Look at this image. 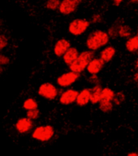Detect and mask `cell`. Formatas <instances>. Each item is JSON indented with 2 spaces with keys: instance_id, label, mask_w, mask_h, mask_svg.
Masks as SVG:
<instances>
[{
  "instance_id": "1",
  "label": "cell",
  "mask_w": 138,
  "mask_h": 156,
  "mask_svg": "<svg viewBox=\"0 0 138 156\" xmlns=\"http://www.w3.org/2000/svg\"><path fill=\"white\" fill-rule=\"evenodd\" d=\"M110 42V37L106 31L97 29L89 33L85 41V46L88 50L96 52L104 48Z\"/></svg>"
},
{
  "instance_id": "2",
  "label": "cell",
  "mask_w": 138,
  "mask_h": 156,
  "mask_svg": "<svg viewBox=\"0 0 138 156\" xmlns=\"http://www.w3.org/2000/svg\"><path fill=\"white\" fill-rule=\"evenodd\" d=\"M94 58H95L94 52L89 51V50H84V51L80 52L75 62L72 63L70 66H68L70 71L77 73V74H81L86 70L87 66L89 62Z\"/></svg>"
},
{
  "instance_id": "3",
  "label": "cell",
  "mask_w": 138,
  "mask_h": 156,
  "mask_svg": "<svg viewBox=\"0 0 138 156\" xmlns=\"http://www.w3.org/2000/svg\"><path fill=\"white\" fill-rule=\"evenodd\" d=\"M55 135L54 126L50 125H42L36 127L32 132V137L40 142H48Z\"/></svg>"
},
{
  "instance_id": "4",
  "label": "cell",
  "mask_w": 138,
  "mask_h": 156,
  "mask_svg": "<svg viewBox=\"0 0 138 156\" xmlns=\"http://www.w3.org/2000/svg\"><path fill=\"white\" fill-rule=\"evenodd\" d=\"M38 94L45 100H54L59 96V91L54 84L47 82L40 85L38 89Z\"/></svg>"
},
{
  "instance_id": "5",
  "label": "cell",
  "mask_w": 138,
  "mask_h": 156,
  "mask_svg": "<svg viewBox=\"0 0 138 156\" xmlns=\"http://www.w3.org/2000/svg\"><path fill=\"white\" fill-rule=\"evenodd\" d=\"M90 22L85 19H75L68 25V32L71 35L79 37L83 35L90 27Z\"/></svg>"
},
{
  "instance_id": "6",
  "label": "cell",
  "mask_w": 138,
  "mask_h": 156,
  "mask_svg": "<svg viewBox=\"0 0 138 156\" xmlns=\"http://www.w3.org/2000/svg\"><path fill=\"white\" fill-rule=\"evenodd\" d=\"M80 77V74L73 72V71H68V72L63 73L59 77L57 78L56 83L60 87L66 88L68 87L72 86Z\"/></svg>"
},
{
  "instance_id": "7",
  "label": "cell",
  "mask_w": 138,
  "mask_h": 156,
  "mask_svg": "<svg viewBox=\"0 0 138 156\" xmlns=\"http://www.w3.org/2000/svg\"><path fill=\"white\" fill-rule=\"evenodd\" d=\"M78 94H79V91L76 89H67L60 94L59 99V104L64 106L73 105L76 103Z\"/></svg>"
},
{
  "instance_id": "8",
  "label": "cell",
  "mask_w": 138,
  "mask_h": 156,
  "mask_svg": "<svg viewBox=\"0 0 138 156\" xmlns=\"http://www.w3.org/2000/svg\"><path fill=\"white\" fill-rule=\"evenodd\" d=\"M34 127V121L28 118L27 117H21L18 119L15 125V128L21 134L28 133Z\"/></svg>"
},
{
  "instance_id": "9",
  "label": "cell",
  "mask_w": 138,
  "mask_h": 156,
  "mask_svg": "<svg viewBox=\"0 0 138 156\" xmlns=\"http://www.w3.org/2000/svg\"><path fill=\"white\" fill-rule=\"evenodd\" d=\"M78 6L79 4L73 0H62L58 10L63 16H69L76 11Z\"/></svg>"
},
{
  "instance_id": "10",
  "label": "cell",
  "mask_w": 138,
  "mask_h": 156,
  "mask_svg": "<svg viewBox=\"0 0 138 156\" xmlns=\"http://www.w3.org/2000/svg\"><path fill=\"white\" fill-rule=\"evenodd\" d=\"M71 47V43L65 38L58 40L54 45V54L58 58H62L67 50Z\"/></svg>"
},
{
  "instance_id": "11",
  "label": "cell",
  "mask_w": 138,
  "mask_h": 156,
  "mask_svg": "<svg viewBox=\"0 0 138 156\" xmlns=\"http://www.w3.org/2000/svg\"><path fill=\"white\" fill-rule=\"evenodd\" d=\"M106 63L99 58H94L92 59L86 67L87 72L89 75H98L103 70Z\"/></svg>"
},
{
  "instance_id": "12",
  "label": "cell",
  "mask_w": 138,
  "mask_h": 156,
  "mask_svg": "<svg viewBox=\"0 0 138 156\" xmlns=\"http://www.w3.org/2000/svg\"><path fill=\"white\" fill-rule=\"evenodd\" d=\"M116 54V49L112 45H106L101 50L99 54V58L104 62L105 63L110 62L115 58Z\"/></svg>"
},
{
  "instance_id": "13",
  "label": "cell",
  "mask_w": 138,
  "mask_h": 156,
  "mask_svg": "<svg viewBox=\"0 0 138 156\" xmlns=\"http://www.w3.org/2000/svg\"><path fill=\"white\" fill-rule=\"evenodd\" d=\"M79 54L80 52L77 49V48L71 46L67 50L65 54H63V56L62 57L63 62L65 63L67 66H70L72 63L75 62L76 59L77 58L78 56H79Z\"/></svg>"
},
{
  "instance_id": "14",
  "label": "cell",
  "mask_w": 138,
  "mask_h": 156,
  "mask_svg": "<svg viewBox=\"0 0 138 156\" xmlns=\"http://www.w3.org/2000/svg\"><path fill=\"white\" fill-rule=\"evenodd\" d=\"M90 102V91L89 88H84L79 91L76 104L79 107H84Z\"/></svg>"
},
{
  "instance_id": "15",
  "label": "cell",
  "mask_w": 138,
  "mask_h": 156,
  "mask_svg": "<svg viewBox=\"0 0 138 156\" xmlns=\"http://www.w3.org/2000/svg\"><path fill=\"white\" fill-rule=\"evenodd\" d=\"M103 87L101 84L95 85L89 88L90 91V103L92 105H98L101 100V93H102Z\"/></svg>"
},
{
  "instance_id": "16",
  "label": "cell",
  "mask_w": 138,
  "mask_h": 156,
  "mask_svg": "<svg viewBox=\"0 0 138 156\" xmlns=\"http://www.w3.org/2000/svg\"><path fill=\"white\" fill-rule=\"evenodd\" d=\"M125 48L129 53H136L138 50V35L132 36L131 37L127 39Z\"/></svg>"
},
{
  "instance_id": "17",
  "label": "cell",
  "mask_w": 138,
  "mask_h": 156,
  "mask_svg": "<svg viewBox=\"0 0 138 156\" xmlns=\"http://www.w3.org/2000/svg\"><path fill=\"white\" fill-rule=\"evenodd\" d=\"M98 105H99V110L103 113H110L114 108V105H113L112 101L101 100Z\"/></svg>"
},
{
  "instance_id": "18",
  "label": "cell",
  "mask_w": 138,
  "mask_h": 156,
  "mask_svg": "<svg viewBox=\"0 0 138 156\" xmlns=\"http://www.w3.org/2000/svg\"><path fill=\"white\" fill-rule=\"evenodd\" d=\"M120 25H121V23H119V22H115L110 26V28H108L107 32H106L110 39V38L116 39V38L119 37V30Z\"/></svg>"
},
{
  "instance_id": "19",
  "label": "cell",
  "mask_w": 138,
  "mask_h": 156,
  "mask_svg": "<svg viewBox=\"0 0 138 156\" xmlns=\"http://www.w3.org/2000/svg\"><path fill=\"white\" fill-rule=\"evenodd\" d=\"M132 35V30L130 28V26L126 24H121L119 27V37L121 38H126L129 39Z\"/></svg>"
},
{
  "instance_id": "20",
  "label": "cell",
  "mask_w": 138,
  "mask_h": 156,
  "mask_svg": "<svg viewBox=\"0 0 138 156\" xmlns=\"http://www.w3.org/2000/svg\"><path fill=\"white\" fill-rule=\"evenodd\" d=\"M115 91L110 87H103L102 93H101V100L112 101L115 96Z\"/></svg>"
},
{
  "instance_id": "21",
  "label": "cell",
  "mask_w": 138,
  "mask_h": 156,
  "mask_svg": "<svg viewBox=\"0 0 138 156\" xmlns=\"http://www.w3.org/2000/svg\"><path fill=\"white\" fill-rule=\"evenodd\" d=\"M23 108L26 111L38 108V101L33 98H28L23 103Z\"/></svg>"
},
{
  "instance_id": "22",
  "label": "cell",
  "mask_w": 138,
  "mask_h": 156,
  "mask_svg": "<svg viewBox=\"0 0 138 156\" xmlns=\"http://www.w3.org/2000/svg\"><path fill=\"white\" fill-rule=\"evenodd\" d=\"M125 100V95L123 91H118L115 92L114 99L112 100V103L114 106H119L121 105Z\"/></svg>"
},
{
  "instance_id": "23",
  "label": "cell",
  "mask_w": 138,
  "mask_h": 156,
  "mask_svg": "<svg viewBox=\"0 0 138 156\" xmlns=\"http://www.w3.org/2000/svg\"><path fill=\"white\" fill-rule=\"evenodd\" d=\"M61 0H47L46 8L50 11H56L59 9Z\"/></svg>"
},
{
  "instance_id": "24",
  "label": "cell",
  "mask_w": 138,
  "mask_h": 156,
  "mask_svg": "<svg viewBox=\"0 0 138 156\" xmlns=\"http://www.w3.org/2000/svg\"><path fill=\"white\" fill-rule=\"evenodd\" d=\"M26 115H27L28 118H29L32 121H35V120L38 119V117H40V110L38 108L29 110V111H27Z\"/></svg>"
},
{
  "instance_id": "25",
  "label": "cell",
  "mask_w": 138,
  "mask_h": 156,
  "mask_svg": "<svg viewBox=\"0 0 138 156\" xmlns=\"http://www.w3.org/2000/svg\"><path fill=\"white\" fill-rule=\"evenodd\" d=\"M8 44V38L4 34H0V51H2Z\"/></svg>"
},
{
  "instance_id": "26",
  "label": "cell",
  "mask_w": 138,
  "mask_h": 156,
  "mask_svg": "<svg viewBox=\"0 0 138 156\" xmlns=\"http://www.w3.org/2000/svg\"><path fill=\"white\" fill-rule=\"evenodd\" d=\"M10 62H11V59L9 57L5 54H0V65L2 66H6L9 65Z\"/></svg>"
},
{
  "instance_id": "27",
  "label": "cell",
  "mask_w": 138,
  "mask_h": 156,
  "mask_svg": "<svg viewBox=\"0 0 138 156\" xmlns=\"http://www.w3.org/2000/svg\"><path fill=\"white\" fill-rule=\"evenodd\" d=\"M89 83H91L93 86L95 85H99L100 84V79H99L98 75H90V76L88 79Z\"/></svg>"
},
{
  "instance_id": "28",
  "label": "cell",
  "mask_w": 138,
  "mask_h": 156,
  "mask_svg": "<svg viewBox=\"0 0 138 156\" xmlns=\"http://www.w3.org/2000/svg\"><path fill=\"white\" fill-rule=\"evenodd\" d=\"M103 21V17L100 14H94L91 16V19L89 20L90 23H94V24H97V23H100Z\"/></svg>"
},
{
  "instance_id": "29",
  "label": "cell",
  "mask_w": 138,
  "mask_h": 156,
  "mask_svg": "<svg viewBox=\"0 0 138 156\" xmlns=\"http://www.w3.org/2000/svg\"><path fill=\"white\" fill-rule=\"evenodd\" d=\"M123 1H124V0H113V5L115 6V7H119V5L121 4Z\"/></svg>"
},
{
  "instance_id": "30",
  "label": "cell",
  "mask_w": 138,
  "mask_h": 156,
  "mask_svg": "<svg viewBox=\"0 0 138 156\" xmlns=\"http://www.w3.org/2000/svg\"><path fill=\"white\" fill-rule=\"evenodd\" d=\"M133 81L135 82V83L138 85V71H136L133 75Z\"/></svg>"
},
{
  "instance_id": "31",
  "label": "cell",
  "mask_w": 138,
  "mask_h": 156,
  "mask_svg": "<svg viewBox=\"0 0 138 156\" xmlns=\"http://www.w3.org/2000/svg\"><path fill=\"white\" fill-rule=\"evenodd\" d=\"M126 156H138L137 152H130Z\"/></svg>"
},
{
  "instance_id": "32",
  "label": "cell",
  "mask_w": 138,
  "mask_h": 156,
  "mask_svg": "<svg viewBox=\"0 0 138 156\" xmlns=\"http://www.w3.org/2000/svg\"><path fill=\"white\" fill-rule=\"evenodd\" d=\"M134 68H135V69H136V70L138 71V58L136 59V62H135V65H134Z\"/></svg>"
},
{
  "instance_id": "33",
  "label": "cell",
  "mask_w": 138,
  "mask_h": 156,
  "mask_svg": "<svg viewBox=\"0 0 138 156\" xmlns=\"http://www.w3.org/2000/svg\"><path fill=\"white\" fill-rule=\"evenodd\" d=\"M131 3H133V4H138V0H129Z\"/></svg>"
},
{
  "instance_id": "34",
  "label": "cell",
  "mask_w": 138,
  "mask_h": 156,
  "mask_svg": "<svg viewBox=\"0 0 138 156\" xmlns=\"http://www.w3.org/2000/svg\"><path fill=\"white\" fill-rule=\"evenodd\" d=\"M73 1H75V2H76V3L80 4V2H81L82 1H83V0H73Z\"/></svg>"
},
{
  "instance_id": "35",
  "label": "cell",
  "mask_w": 138,
  "mask_h": 156,
  "mask_svg": "<svg viewBox=\"0 0 138 156\" xmlns=\"http://www.w3.org/2000/svg\"><path fill=\"white\" fill-rule=\"evenodd\" d=\"M2 66L1 65H0V72L2 71Z\"/></svg>"
},
{
  "instance_id": "36",
  "label": "cell",
  "mask_w": 138,
  "mask_h": 156,
  "mask_svg": "<svg viewBox=\"0 0 138 156\" xmlns=\"http://www.w3.org/2000/svg\"><path fill=\"white\" fill-rule=\"evenodd\" d=\"M136 35H138V30H137V33H136Z\"/></svg>"
},
{
  "instance_id": "37",
  "label": "cell",
  "mask_w": 138,
  "mask_h": 156,
  "mask_svg": "<svg viewBox=\"0 0 138 156\" xmlns=\"http://www.w3.org/2000/svg\"><path fill=\"white\" fill-rule=\"evenodd\" d=\"M136 54H137V55H138V50H137V52H136Z\"/></svg>"
},
{
  "instance_id": "38",
  "label": "cell",
  "mask_w": 138,
  "mask_h": 156,
  "mask_svg": "<svg viewBox=\"0 0 138 156\" xmlns=\"http://www.w3.org/2000/svg\"><path fill=\"white\" fill-rule=\"evenodd\" d=\"M137 154H138V152H137Z\"/></svg>"
}]
</instances>
